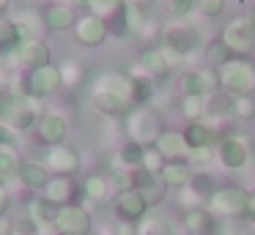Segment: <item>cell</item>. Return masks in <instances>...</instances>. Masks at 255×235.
I'll use <instances>...</instances> for the list:
<instances>
[{"instance_id": "6da1fadb", "label": "cell", "mask_w": 255, "mask_h": 235, "mask_svg": "<svg viewBox=\"0 0 255 235\" xmlns=\"http://www.w3.org/2000/svg\"><path fill=\"white\" fill-rule=\"evenodd\" d=\"M222 90L231 96H250L255 90V63L250 58H228L220 66Z\"/></svg>"}, {"instance_id": "7a4b0ae2", "label": "cell", "mask_w": 255, "mask_h": 235, "mask_svg": "<svg viewBox=\"0 0 255 235\" xmlns=\"http://www.w3.org/2000/svg\"><path fill=\"white\" fill-rule=\"evenodd\" d=\"M162 47H167L170 52H176L178 58H192L206 47V36L198 25L189 22H178V25H167L162 30Z\"/></svg>"}, {"instance_id": "3957f363", "label": "cell", "mask_w": 255, "mask_h": 235, "mask_svg": "<svg viewBox=\"0 0 255 235\" xmlns=\"http://www.w3.org/2000/svg\"><path fill=\"white\" fill-rule=\"evenodd\" d=\"M220 41L231 49V55L236 58H247L250 52H255V16H233L220 33Z\"/></svg>"}, {"instance_id": "277c9868", "label": "cell", "mask_w": 255, "mask_h": 235, "mask_svg": "<svg viewBox=\"0 0 255 235\" xmlns=\"http://www.w3.org/2000/svg\"><path fill=\"white\" fill-rule=\"evenodd\" d=\"M22 85V96L30 98H47L52 93H58L63 87V74H61V66L55 63H47L41 69H33L25 74V79H19Z\"/></svg>"}, {"instance_id": "5b68a950", "label": "cell", "mask_w": 255, "mask_h": 235, "mask_svg": "<svg viewBox=\"0 0 255 235\" xmlns=\"http://www.w3.org/2000/svg\"><path fill=\"white\" fill-rule=\"evenodd\" d=\"M8 66L14 69H25V71H33L41 69V66L52 63V49L44 38H30V41H22L17 49H14L8 58H3Z\"/></svg>"}, {"instance_id": "8992f818", "label": "cell", "mask_w": 255, "mask_h": 235, "mask_svg": "<svg viewBox=\"0 0 255 235\" xmlns=\"http://www.w3.org/2000/svg\"><path fill=\"white\" fill-rule=\"evenodd\" d=\"M127 134H129V140L140 142V145H154L156 137L162 134L159 115L151 112L148 107H134L127 115Z\"/></svg>"}, {"instance_id": "52a82bcc", "label": "cell", "mask_w": 255, "mask_h": 235, "mask_svg": "<svg viewBox=\"0 0 255 235\" xmlns=\"http://www.w3.org/2000/svg\"><path fill=\"white\" fill-rule=\"evenodd\" d=\"M244 208H247V189L242 186H217L209 197V211L220 216L242 219Z\"/></svg>"}, {"instance_id": "ba28073f", "label": "cell", "mask_w": 255, "mask_h": 235, "mask_svg": "<svg viewBox=\"0 0 255 235\" xmlns=\"http://www.w3.org/2000/svg\"><path fill=\"white\" fill-rule=\"evenodd\" d=\"M178 90L181 96H209V93L222 90L220 82V69H192L184 71L181 79H178Z\"/></svg>"}, {"instance_id": "9c48e42d", "label": "cell", "mask_w": 255, "mask_h": 235, "mask_svg": "<svg viewBox=\"0 0 255 235\" xmlns=\"http://www.w3.org/2000/svg\"><path fill=\"white\" fill-rule=\"evenodd\" d=\"M44 167L55 175H77L80 167H83V158H80V151L69 142H58V145H50L44 151Z\"/></svg>"}, {"instance_id": "30bf717a", "label": "cell", "mask_w": 255, "mask_h": 235, "mask_svg": "<svg viewBox=\"0 0 255 235\" xmlns=\"http://www.w3.org/2000/svg\"><path fill=\"white\" fill-rule=\"evenodd\" d=\"M52 227L58 230V235H91L94 233V219H91L88 208L72 202V205H61Z\"/></svg>"}, {"instance_id": "8fae6325", "label": "cell", "mask_w": 255, "mask_h": 235, "mask_svg": "<svg viewBox=\"0 0 255 235\" xmlns=\"http://www.w3.org/2000/svg\"><path fill=\"white\" fill-rule=\"evenodd\" d=\"M74 38H77V44H83V47H102V44L107 41V36H110V25H107V19H102V16L96 14H83L77 16V22H74L72 27Z\"/></svg>"}, {"instance_id": "7c38bea8", "label": "cell", "mask_w": 255, "mask_h": 235, "mask_svg": "<svg viewBox=\"0 0 255 235\" xmlns=\"http://www.w3.org/2000/svg\"><path fill=\"white\" fill-rule=\"evenodd\" d=\"M178 63H181V58H178L176 52H170L167 47H162V44L159 47H145L143 52H140V60H137L140 69L148 77H154V79H162V77Z\"/></svg>"}, {"instance_id": "4fadbf2b", "label": "cell", "mask_w": 255, "mask_h": 235, "mask_svg": "<svg viewBox=\"0 0 255 235\" xmlns=\"http://www.w3.org/2000/svg\"><path fill=\"white\" fill-rule=\"evenodd\" d=\"M148 208H151V205H148V200L143 197V191H140V189H127V191H118L113 211H116L118 222L137 224L140 219L148 213Z\"/></svg>"}, {"instance_id": "5bb4252c", "label": "cell", "mask_w": 255, "mask_h": 235, "mask_svg": "<svg viewBox=\"0 0 255 235\" xmlns=\"http://www.w3.org/2000/svg\"><path fill=\"white\" fill-rule=\"evenodd\" d=\"M66 134H69V120L61 112H41L39 115V120H36V137H39V142L44 148L63 142Z\"/></svg>"}, {"instance_id": "9a60e30c", "label": "cell", "mask_w": 255, "mask_h": 235, "mask_svg": "<svg viewBox=\"0 0 255 235\" xmlns=\"http://www.w3.org/2000/svg\"><path fill=\"white\" fill-rule=\"evenodd\" d=\"M217 158L225 169H244L250 164V148L244 145L242 137H222L217 145Z\"/></svg>"}, {"instance_id": "2e32d148", "label": "cell", "mask_w": 255, "mask_h": 235, "mask_svg": "<svg viewBox=\"0 0 255 235\" xmlns=\"http://www.w3.org/2000/svg\"><path fill=\"white\" fill-rule=\"evenodd\" d=\"M41 19H44V27L50 33H66L74 27L77 22V11H74L72 3L66 0H52L44 11H41Z\"/></svg>"}, {"instance_id": "e0dca14e", "label": "cell", "mask_w": 255, "mask_h": 235, "mask_svg": "<svg viewBox=\"0 0 255 235\" xmlns=\"http://www.w3.org/2000/svg\"><path fill=\"white\" fill-rule=\"evenodd\" d=\"M91 104L99 109L107 118H127L134 109V101L118 93H107V90H91Z\"/></svg>"}, {"instance_id": "ac0fdd59", "label": "cell", "mask_w": 255, "mask_h": 235, "mask_svg": "<svg viewBox=\"0 0 255 235\" xmlns=\"http://www.w3.org/2000/svg\"><path fill=\"white\" fill-rule=\"evenodd\" d=\"M181 227L187 235H217V219L209 208L198 205V208H189L184 211L181 216Z\"/></svg>"}, {"instance_id": "d6986e66", "label": "cell", "mask_w": 255, "mask_h": 235, "mask_svg": "<svg viewBox=\"0 0 255 235\" xmlns=\"http://www.w3.org/2000/svg\"><path fill=\"white\" fill-rule=\"evenodd\" d=\"M154 148L167 158V161H181V158L189 156V145L184 140V131H176V129H162V134L156 137Z\"/></svg>"}, {"instance_id": "ffe728a7", "label": "cell", "mask_w": 255, "mask_h": 235, "mask_svg": "<svg viewBox=\"0 0 255 235\" xmlns=\"http://www.w3.org/2000/svg\"><path fill=\"white\" fill-rule=\"evenodd\" d=\"M77 191H80V186L72 175H55V178H50V183H47V189L41 194L50 202H55V205H72Z\"/></svg>"}, {"instance_id": "44dd1931", "label": "cell", "mask_w": 255, "mask_h": 235, "mask_svg": "<svg viewBox=\"0 0 255 235\" xmlns=\"http://www.w3.org/2000/svg\"><path fill=\"white\" fill-rule=\"evenodd\" d=\"M129 77H132V101L134 107H148L154 101V93H156V79L148 77L140 66H132L129 69Z\"/></svg>"}, {"instance_id": "7402d4cb", "label": "cell", "mask_w": 255, "mask_h": 235, "mask_svg": "<svg viewBox=\"0 0 255 235\" xmlns=\"http://www.w3.org/2000/svg\"><path fill=\"white\" fill-rule=\"evenodd\" d=\"M19 183L30 191H44L47 183H50V169L39 161H22L19 164V172H17Z\"/></svg>"}, {"instance_id": "603a6c76", "label": "cell", "mask_w": 255, "mask_h": 235, "mask_svg": "<svg viewBox=\"0 0 255 235\" xmlns=\"http://www.w3.org/2000/svg\"><path fill=\"white\" fill-rule=\"evenodd\" d=\"M159 180L167 189H187L192 180V164L189 161H167L159 172Z\"/></svg>"}, {"instance_id": "cb8c5ba5", "label": "cell", "mask_w": 255, "mask_h": 235, "mask_svg": "<svg viewBox=\"0 0 255 235\" xmlns=\"http://www.w3.org/2000/svg\"><path fill=\"white\" fill-rule=\"evenodd\" d=\"M233 115V96L225 90H217L209 93L206 98V118H214V120H225Z\"/></svg>"}, {"instance_id": "d4e9b609", "label": "cell", "mask_w": 255, "mask_h": 235, "mask_svg": "<svg viewBox=\"0 0 255 235\" xmlns=\"http://www.w3.org/2000/svg\"><path fill=\"white\" fill-rule=\"evenodd\" d=\"M143 153H145V145L134 140H127L116 153V164H121L124 169H140L143 167Z\"/></svg>"}, {"instance_id": "484cf974", "label": "cell", "mask_w": 255, "mask_h": 235, "mask_svg": "<svg viewBox=\"0 0 255 235\" xmlns=\"http://www.w3.org/2000/svg\"><path fill=\"white\" fill-rule=\"evenodd\" d=\"M137 235H173V224L162 213H145L137 222Z\"/></svg>"}, {"instance_id": "4316f807", "label": "cell", "mask_w": 255, "mask_h": 235, "mask_svg": "<svg viewBox=\"0 0 255 235\" xmlns=\"http://www.w3.org/2000/svg\"><path fill=\"white\" fill-rule=\"evenodd\" d=\"M58 211H61V205L50 202L47 197H36V200L28 205V216H33L36 222L41 224V227H47V224H55Z\"/></svg>"}, {"instance_id": "83f0119b", "label": "cell", "mask_w": 255, "mask_h": 235, "mask_svg": "<svg viewBox=\"0 0 255 235\" xmlns=\"http://www.w3.org/2000/svg\"><path fill=\"white\" fill-rule=\"evenodd\" d=\"M184 140H187L189 151L206 148V145L214 142V131H211L206 123H200V120H192V123H187V129H184Z\"/></svg>"}, {"instance_id": "f1b7e54d", "label": "cell", "mask_w": 255, "mask_h": 235, "mask_svg": "<svg viewBox=\"0 0 255 235\" xmlns=\"http://www.w3.org/2000/svg\"><path fill=\"white\" fill-rule=\"evenodd\" d=\"M17 47H19V36H17L11 16L0 14V58H8Z\"/></svg>"}, {"instance_id": "f546056e", "label": "cell", "mask_w": 255, "mask_h": 235, "mask_svg": "<svg viewBox=\"0 0 255 235\" xmlns=\"http://www.w3.org/2000/svg\"><path fill=\"white\" fill-rule=\"evenodd\" d=\"M83 194L88 197L91 202H102L110 194V178H105V175H99V172L88 175V178L83 180Z\"/></svg>"}, {"instance_id": "4dcf8cb0", "label": "cell", "mask_w": 255, "mask_h": 235, "mask_svg": "<svg viewBox=\"0 0 255 235\" xmlns=\"http://www.w3.org/2000/svg\"><path fill=\"white\" fill-rule=\"evenodd\" d=\"M19 153L17 148H6V145H0V180H8L14 178V175L19 172Z\"/></svg>"}, {"instance_id": "1f68e13d", "label": "cell", "mask_w": 255, "mask_h": 235, "mask_svg": "<svg viewBox=\"0 0 255 235\" xmlns=\"http://www.w3.org/2000/svg\"><path fill=\"white\" fill-rule=\"evenodd\" d=\"M189 191H195V194L200 197V200H209L211 197V191L217 189V178L211 172H192V180H189V186H187Z\"/></svg>"}, {"instance_id": "d6a6232c", "label": "cell", "mask_w": 255, "mask_h": 235, "mask_svg": "<svg viewBox=\"0 0 255 235\" xmlns=\"http://www.w3.org/2000/svg\"><path fill=\"white\" fill-rule=\"evenodd\" d=\"M85 5H88L91 14L102 16V19H113L127 3L124 0H85Z\"/></svg>"}, {"instance_id": "836d02e7", "label": "cell", "mask_w": 255, "mask_h": 235, "mask_svg": "<svg viewBox=\"0 0 255 235\" xmlns=\"http://www.w3.org/2000/svg\"><path fill=\"white\" fill-rule=\"evenodd\" d=\"M181 115L189 123L206 118V98L203 96H181Z\"/></svg>"}, {"instance_id": "e575fe53", "label": "cell", "mask_w": 255, "mask_h": 235, "mask_svg": "<svg viewBox=\"0 0 255 235\" xmlns=\"http://www.w3.org/2000/svg\"><path fill=\"white\" fill-rule=\"evenodd\" d=\"M61 74H63V85L66 87H74V85H80V82L85 79V69H83V63H77V60H66V63L61 66Z\"/></svg>"}, {"instance_id": "d590c367", "label": "cell", "mask_w": 255, "mask_h": 235, "mask_svg": "<svg viewBox=\"0 0 255 235\" xmlns=\"http://www.w3.org/2000/svg\"><path fill=\"white\" fill-rule=\"evenodd\" d=\"M165 164H167V158L162 156V153L156 151L154 145H145V153H143V169H145V172H151V175H159Z\"/></svg>"}, {"instance_id": "8d00e7d4", "label": "cell", "mask_w": 255, "mask_h": 235, "mask_svg": "<svg viewBox=\"0 0 255 235\" xmlns=\"http://www.w3.org/2000/svg\"><path fill=\"white\" fill-rule=\"evenodd\" d=\"M255 115V98L253 96H233V118L250 120Z\"/></svg>"}, {"instance_id": "74e56055", "label": "cell", "mask_w": 255, "mask_h": 235, "mask_svg": "<svg viewBox=\"0 0 255 235\" xmlns=\"http://www.w3.org/2000/svg\"><path fill=\"white\" fill-rule=\"evenodd\" d=\"M228 3L225 0H198V14L206 16V19H220L225 14Z\"/></svg>"}, {"instance_id": "f35d334b", "label": "cell", "mask_w": 255, "mask_h": 235, "mask_svg": "<svg viewBox=\"0 0 255 235\" xmlns=\"http://www.w3.org/2000/svg\"><path fill=\"white\" fill-rule=\"evenodd\" d=\"M195 11H198V0H170V14L176 19H187Z\"/></svg>"}, {"instance_id": "ab89813d", "label": "cell", "mask_w": 255, "mask_h": 235, "mask_svg": "<svg viewBox=\"0 0 255 235\" xmlns=\"http://www.w3.org/2000/svg\"><path fill=\"white\" fill-rule=\"evenodd\" d=\"M14 233H19V235H39L41 224L36 222L33 216H25V219H19V222H14Z\"/></svg>"}, {"instance_id": "60d3db41", "label": "cell", "mask_w": 255, "mask_h": 235, "mask_svg": "<svg viewBox=\"0 0 255 235\" xmlns=\"http://www.w3.org/2000/svg\"><path fill=\"white\" fill-rule=\"evenodd\" d=\"M0 145H6V148H17L19 145V131L11 129L8 123H3V120H0Z\"/></svg>"}, {"instance_id": "b9f144b4", "label": "cell", "mask_w": 255, "mask_h": 235, "mask_svg": "<svg viewBox=\"0 0 255 235\" xmlns=\"http://www.w3.org/2000/svg\"><path fill=\"white\" fill-rule=\"evenodd\" d=\"M189 164H206V161H211V145H206V148H195V151H189Z\"/></svg>"}, {"instance_id": "7bdbcfd3", "label": "cell", "mask_w": 255, "mask_h": 235, "mask_svg": "<svg viewBox=\"0 0 255 235\" xmlns=\"http://www.w3.org/2000/svg\"><path fill=\"white\" fill-rule=\"evenodd\" d=\"M244 222L255 224V189H247V208H244Z\"/></svg>"}, {"instance_id": "ee69618b", "label": "cell", "mask_w": 255, "mask_h": 235, "mask_svg": "<svg viewBox=\"0 0 255 235\" xmlns=\"http://www.w3.org/2000/svg\"><path fill=\"white\" fill-rule=\"evenodd\" d=\"M0 235H14V222L8 213H3L0 216Z\"/></svg>"}, {"instance_id": "f6af8a7d", "label": "cell", "mask_w": 255, "mask_h": 235, "mask_svg": "<svg viewBox=\"0 0 255 235\" xmlns=\"http://www.w3.org/2000/svg\"><path fill=\"white\" fill-rule=\"evenodd\" d=\"M8 202H11V197H8V191H6V186L0 183V216L6 213V208H8Z\"/></svg>"}, {"instance_id": "bcb514c9", "label": "cell", "mask_w": 255, "mask_h": 235, "mask_svg": "<svg viewBox=\"0 0 255 235\" xmlns=\"http://www.w3.org/2000/svg\"><path fill=\"white\" fill-rule=\"evenodd\" d=\"M124 3H127V5H143V8H151L156 0H124Z\"/></svg>"}, {"instance_id": "7dc6e473", "label": "cell", "mask_w": 255, "mask_h": 235, "mask_svg": "<svg viewBox=\"0 0 255 235\" xmlns=\"http://www.w3.org/2000/svg\"><path fill=\"white\" fill-rule=\"evenodd\" d=\"M8 8H11V0H0V14H6Z\"/></svg>"}, {"instance_id": "c3c4849f", "label": "cell", "mask_w": 255, "mask_h": 235, "mask_svg": "<svg viewBox=\"0 0 255 235\" xmlns=\"http://www.w3.org/2000/svg\"><path fill=\"white\" fill-rule=\"evenodd\" d=\"M242 235H255V233H253V230H244V233H242Z\"/></svg>"}, {"instance_id": "681fc988", "label": "cell", "mask_w": 255, "mask_h": 235, "mask_svg": "<svg viewBox=\"0 0 255 235\" xmlns=\"http://www.w3.org/2000/svg\"><path fill=\"white\" fill-rule=\"evenodd\" d=\"M91 235H99V233H91Z\"/></svg>"}, {"instance_id": "f907efd6", "label": "cell", "mask_w": 255, "mask_h": 235, "mask_svg": "<svg viewBox=\"0 0 255 235\" xmlns=\"http://www.w3.org/2000/svg\"><path fill=\"white\" fill-rule=\"evenodd\" d=\"M80 3H85V0H80Z\"/></svg>"}]
</instances>
